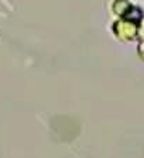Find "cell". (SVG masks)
I'll return each mask as SVG.
<instances>
[{
  "label": "cell",
  "instance_id": "cell-1",
  "mask_svg": "<svg viewBox=\"0 0 144 158\" xmlns=\"http://www.w3.org/2000/svg\"><path fill=\"white\" fill-rule=\"evenodd\" d=\"M113 31L122 41H130L137 35V25L130 20H119L113 25Z\"/></svg>",
  "mask_w": 144,
  "mask_h": 158
},
{
  "label": "cell",
  "instance_id": "cell-2",
  "mask_svg": "<svg viewBox=\"0 0 144 158\" xmlns=\"http://www.w3.org/2000/svg\"><path fill=\"white\" fill-rule=\"evenodd\" d=\"M132 10H133V7L130 6V3L129 2H126V0H117L116 3L113 4V11L116 13V14L122 15V17L123 15L126 17Z\"/></svg>",
  "mask_w": 144,
  "mask_h": 158
}]
</instances>
